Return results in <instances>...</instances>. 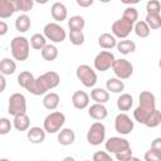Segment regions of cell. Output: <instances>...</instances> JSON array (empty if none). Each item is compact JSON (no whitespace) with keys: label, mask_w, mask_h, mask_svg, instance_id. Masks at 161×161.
Listing matches in <instances>:
<instances>
[{"label":"cell","mask_w":161,"mask_h":161,"mask_svg":"<svg viewBox=\"0 0 161 161\" xmlns=\"http://www.w3.org/2000/svg\"><path fill=\"white\" fill-rule=\"evenodd\" d=\"M125 4H136V3H138V0H132V1H123Z\"/></svg>","instance_id":"obj_51"},{"label":"cell","mask_w":161,"mask_h":161,"mask_svg":"<svg viewBox=\"0 0 161 161\" xmlns=\"http://www.w3.org/2000/svg\"><path fill=\"white\" fill-rule=\"evenodd\" d=\"M161 4L158 0H150L146 4V11L147 14H160Z\"/></svg>","instance_id":"obj_41"},{"label":"cell","mask_w":161,"mask_h":161,"mask_svg":"<svg viewBox=\"0 0 161 161\" xmlns=\"http://www.w3.org/2000/svg\"><path fill=\"white\" fill-rule=\"evenodd\" d=\"M84 25H86V21L80 15H73L68 20V28L69 30H73V31H82Z\"/></svg>","instance_id":"obj_31"},{"label":"cell","mask_w":161,"mask_h":161,"mask_svg":"<svg viewBox=\"0 0 161 161\" xmlns=\"http://www.w3.org/2000/svg\"><path fill=\"white\" fill-rule=\"evenodd\" d=\"M16 70V63L11 58H4L0 60V74L10 75Z\"/></svg>","instance_id":"obj_23"},{"label":"cell","mask_w":161,"mask_h":161,"mask_svg":"<svg viewBox=\"0 0 161 161\" xmlns=\"http://www.w3.org/2000/svg\"><path fill=\"white\" fill-rule=\"evenodd\" d=\"M39 78L42 79L43 84L45 86V88L49 91V89H53L55 87H58L59 82H60V77L57 72H45L43 73L42 75H39Z\"/></svg>","instance_id":"obj_14"},{"label":"cell","mask_w":161,"mask_h":161,"mask_svg":"<svg viewBox=\"0 0 161 161\" xmlns=\"http://www.w3.org/2000/svg\"><path fill=\"white\" fill-rule=\"evenodd\" d=\"M117 44L116 38L109 33H103L98 36V45L103 49H112Z\"/></svg>","instance_id":"obj_25"},{"label":"cell","mask_w":161,"mask_h":161,"mask_svg":"<svg viewBox=\"0 0 161 161\" xmlns=\"http://www.w3.org/2000/svg\"><path fill=\"white\" fill-rule=\"evenodd\" d=\"M75 75L80 80V83L87 88H92L97 83V73L93 68L87 64H80L75 70Z\"/></svg>","instance_id":"obj_3"},{"label":"cell","mask_w":161,"mask_h":161,"mask_svg":"<svg viewBox=\"0 0 161 161\" xmlns=\"http://www.w3.org/2000/svg\"><path fill=\"white\" fill-rule=\"evenodd\" d=\"M140 107L141 108H145L147 111H153L156 108V98H155V94L148 92V91H142L140 93Z\"/></svg>","instance_id":"obj_12"},{"label":"cell","mask_w":161,"mask_h":161,"mask_svg":"<svg viewBox=\"0 0 161 161\" xmlns=\"http://www.w3.org/2000/svg\"><path fill=\"white\" fill-rule=\"evenodd\" d=\"M8 30H9L8 24L4 20H0V36H4L8 33Z\"/></svg>","instance_id":"obj_47"},{"label":"cell","mask_w":161,"mask_h":161,"mask_svg":"<svg viewBox=\"0 0 161 161\" xmlns=\"http://www.w3.org/2000/svg\"><path fill=\"white\" fill-rule=\"evenodd\" d=\"M62 161H75V158H74V157H72V156H65Z\"/></svg>","instance_id":"obj_50"},{"label":"cell","mask_w":161,"mask_h":161,"mask_svg":"<svg viewBox=\"0 0 161 161\" xmlns=\"http://www.w3.org/2000/svg\"><path fill=\"white\" fill-rule=\"evenodd\" d=\"M125 89V83L123 80L118 79V78H108L106 82V91L109 93H121Z\"/></svg>","instance_id":"obj_27"},{"label":"cell","mask_w":161,"mask_h":161,"mask_svg":"<svg viewBox=\"0 0 161 161\" xmlns=\"http://www.w3.org/2000/svg\"><path fill=\"white\" fill-rule=\"evenodd\" d=\"M8 112L10 116L15 117L26 112V99L21 93H14L9 97Z\"/></svg>","instance_id":"obj_5"},{"label":"cell","mask_w":161,"mask_h":161,"mask_svg":"<svg viewBox=\"0 0 161 161\" xmlns=\"http://www.w3.org/2000/svg\"><path fill=\"white\" fill-rule=\"evenodd\" d=\"M69 40L73 45H82L84 43V34L83 31H73V30H69Z\"/></svg>","instance_id":"obj_39"},{"label":"cell","mask_w":161,"mask_h":161,"mask_svg":"<svg viewBox=\"0 0 161 161\" xmlns=\"http://www.w3.org/2000/svg\"><path fill=\"white\" fill-rule=\"evenodd\" d=\"M29 44L31 45L33 49H35V50H42V49L47 45V39H45V36H44L43 34L35 33V34L31 35Z\"/></svg>","instance_id":"obj_32"},{"label":"cell","mask_w":161,"mask_h":161,"mask_svg":"<svg viewBox=\"0 0 161 161\" xmlns=\"http://www.w3.org/2000/svg\"><path fill=\"white\" fill-rule=\"evenodd\" d=\"M43 35L45 39L53 42V43H62L67 38L65 30L58 24V23H48L45 24L43 29Z\"/></svg>","instance_id":"obj_4"},{"label":"cell","mask_w":161,"mask_h":161,"mask_svg":"<svg viewBox=\"0 0 161 161\" xmlns=\"http://www.w3.org/2000/svg\"><path fill=\"white\" fill-rule=\"evenodd\" d=\"M40 52H42V58L47 62H53L58 58V48L54 44H47Z\"/></svg>","instance_id":"obj_30"},{"label":"cell","mask_w":161,"mask_h":161,"mask_svg":"<svg viewBox=\"0 0 161 161\" xmlns=\"http://www.w3.org/2000/svg\"><path fill=\"white\" fill-rule=\"evenodd\" d=\"M0 161H10L9 158H0Z\"/></svg>","instance_id":"obj_53"},{"label":"cell","mask_w":161,"mask_h":161,"mask_svg":"<svg viewBox=\"0 0 161 161\" xmlns=\"http://www.w3.org/2000/svg\"><path fill=\"white\" fill-rule=\"evenodd\" d=\"M91 98H92L96 103L104 104V103L109 99V93H108L104 88H93V89L91 91Z\"/></svg>","instance_id":"obj_28"},{"label":"cell","mask_w":161,"mask_h":161,"mask_svg":"<svg viewBox=\"0 0 161 161\" xmlns=\"http://www.w3.org/2000/svg\"><path fill=\"white\" fill-rule=\"evenodd\" d=\"M151 150L161 152V137H156L151 143Z\"/></svg>","instance_id":"obj_46"},{"label":"cell","mask_w":161,"mask_h":161,"mask_svg":"<svg viewBox=\"0 0 161 161\" xmlns=\"http://www.w3.org/2000/svg\"><path fill=\"white\" fill-rule=\"evenodd\" d=\"M145 161H161V152H157L150 148L145 153Z\"/></svg>","instance_id":"obj_43"},{"label":"cell","mask_w":161,"mask_h":161,"mask_svg":"<svg viewBox=\"0 0 161 161\" xmlns=\"http://www.w3.org/2000/svg\"><path fill=\"white\" fill-rule=\"evenodd\" d=\"M112 35L114 38H119V39H126L130 33L133 30V23H131L130 20L125 19V18H119L118 20H116L112 24Z\"/></svg>","instance_id":"obj_8"},{"label":"cell","mask_w":161,"mask_h":161,"mask_svg":"<svg viewBox=\"0 0 161 161\" xmlns=\"http://www.w3.org/2000/svg\"><path fill=\"white\" fill-rule=\"evenodd\" d=\"M13 127V123L6 117L0 118V135H8Z\"/></svg>","instance_id":"obj_42"},{"label":"cell","mask_w":161,"mask_h":161,"mask_svg":"<svg viewBox=\"0 0 161 161\" xmlns=\"http://www.w3.org/2000/svg\"><path fill=\"white\" fill-rule=\"evenodd\" d=\"M135 123L131 117L126 113H118L114 118V130L119 135H128L133 131Z\"/></svg>","instance_id":"obj_10"},{"label":"cell","mask_w":161,"mask_h":161,"mask_svg":"<svg viewBox=\"0 0 161 161\" xmlns=\"http://www.w3.org/2000/svg\"><path fill=\"white\" fill-rule=\"evenodd\" d=\"M13 126L16 131H28L30 128V118L28 117L26 113H23V114H19V116H15L14 117V121H13Z\"/></svg>","instance_id":"obj_19"},{"label":"cell","mask_w":161,"mask_h":161,"mask_svg":"<svg viewBox=\"0 0 161 161\" xmlns=\"http://www.w3.org/2000/svg\"><path fill=\"white\" fill-rule=\"evenodd\" d=\"M147 26L150 28V30H156L161 28V15L160 14H146V18L143 20Z\"/></svg>","instance_id":"obj_34"},{"label":"cell","mask_w":161,"mask_h":161,"mask_svg":"<svg viewBox=\"0 0 161 161\" xmlns=\"http://www.w3.org/2000/svg\"><path fill=\"white\" fill-rule=\"evenodd\" d=\"M127 161H141V160H140V158H137V157H133V156H132V157H131V158H128Z\"/></svg>","instance_id":"obj_52"},{"label":"cell","mask_w":161,"mask_h":161,"mask_svg":"<svg viewBox=\"0 0 161 161\" xmlns=\"http://www.w3.org/2000/svg\"><path fill=\"white\" fill-rule=\"evenodd\" d=\"M114 155H116V158H117L118 161H127L128 158L132 157V150H131V147H130V148L123 150V151H121V152H118V153H114Z\"/></svg>","instance_id":"obj_45"},{"label":"cell","mask_w":161,"mask_h":161,"mask_svg":"<svg viewBox=\"0 0 161 161\" xmlns=\"http://www.w3.org/2000/svg\"><path fill=\"white\" fill-rule=\"evenodd\" d=\"M10 50L11 55L15 60L24 62L29 57V50H30V44L29 40L25 36H15L10 42Z\"/></svg>","instance_id":"obj_1"},{"label":"cell","mask_w":161,"mask_h":161,"mask_svg":"<svg viewBox=\"0 0 161 161\" xmlns=\"http://www.w3.org/2000/svg\"><path fill=\"white\" fill-rule=\"evenodd\" d=\"M77 4L82 8H88L93 4V0H77Z\"/></svg>","instance_id":"obj_48"},{"label":"cell","mask_w":161,"mask_h":161,"mask_svg":"<svg viewBox=\"0 0 161 161\" xmlns=\"http://www.w3.org/2000/svg\"><path fill=\"white\" fill-rule=\"evenodd\" d=\"M152 113V111H147V109H145V108H141L140 106L133 111V118H135V121H137L138 123H142V125H145V122H146V119L148 118V116Z\"/></svg>","instance_id":"obj_38"},{"label":"cell","mask_w":161,"mask_h":161,"mask_svg":"<svg viewBox=\"0 0 161 161\" xmlns=\"http://www.w3.org/2000/svg\"><path fill=\"white\" fill-rule=\"evenodd\" d=\"M75 133L72 128H62L58 133V142L63 146H69L74 142Z\"/></svg>","instance_id":"obj_18"},{"label":"cell","mask_w":161,"mask_h":161,"mask_svg":"<svg viewBox=\"0 0 161 161\" xmlns=\"http://www.w3.org/2000/svg\"><path fill=\"white\" fill-rule=\"evenodd\" d=\"M15 13V6L13 0H0V18L8 19Z\"/></svg>","instance_id":"obj_24"},{"label":"cell","mask_w":161,"mask_h":161,"mask_svg":"<svg viewBox=\"0 0 161 161\" xmlns=\"http://www.w3.org/2000/svg\"><path fill=\"white\" fill-rule=\"evenodd\" d=\"M111 68H112L116 78H118L121 80L122 79H128L133 73V65L131 64L130 60H127L125 58L114 59Z\"/></svg>","instance_id":"obj_7"},{"label":"cell","mask_w":161,"mask_h":161,"mask_svg":"<svg viewBox=\"0 0 161 161\" xmlns=\"http://www.w3.org/2000/svg\"><path fill=\"white\" fill-rule=\"evenodd\" d=\"M106 138V127L102 122L97 121L91 125L88 132H87V141L89 145L98 146L101 145Z\"/></svg>","instance_id":"obj_6"},{"label":"cell","mask_w":161,"mask_h":161,"mask_svg":"<svg viewBox=\"0 0 161 161\" xmlns=\"http://www.w3.org/2000/svg\"><path fill=\"white\" fill-rule=\"evenodd\" d=\"M33 80H34V75H33L30 72H28V70H24V72H21V73L18 75V84H19L20 87L25 88V89L31 84Z\"/></svg>","instance_id":"obj_36"},{"label":"cell","mask_w":161,"mask_h":161,"mask_svg":"<svg viewBox=\"0 0 161 161\" xmlns=\"http://www.w3.org/2000/svg\"><path fill=\"white\" fill-rule=\"evenodd\" d=\"M59 94L55 93V92H50V93H47L43 98V106L44 108L49 109V111H54L58 106H59Z\"/></svg>","instance_id":"obj_20"},{"label":"cell","mask_w":161,"mask_h":161,"mask_svg":"<svg viewBox=\"0 0 161 161\" xmlns=\"http://www.w3.org/2000/svg\"><path fill=\"white\" fill-rule=\"evenodd\" d=\"M116 47H117V50L121 54H123V55L131 54V53H133L136 50V43L132 42V40H130V39H122V40H119L116 44Z\"/></svg>","instance_id":"obj_26"},{"label":"cell","mask_w":161,"mask_h":161,"mask_svg":"<svg viewBox=\"0 0 161 161\" xmlns=\"http://www.w3.org/2000/svg\"><path fill=\"white\" fill-rule=\"evenodd\" d=\"M132 106H133V98L130 93H122L117 98V108L119 111H122V112L130 111Z\"/></svg>","instance_id":"obj_22"},{"label":"cell","mask_w":161,"mask_h":161,"mask_svg":"<svg viewBox=\"0 0 161 161\" xmlns=\"http://www.w3.org/2000/svg\"><path fill=\"white\" fill-rule=\"evenodd\" d=\"M88 114H89L91 118H93V119L101 122L102 119H104V118L107 117L108 111H107V108L104 107V104L94 103V104H92V106L89 107V109H88Z\"/></svg>","instance_id":"obj_15"},{"label":"cell","mask_w":161,"mask_h":161,"mask_svg":"<svg viewBox=\"0 0 161 161\" xmlns=\"http://www.w3.org/2000/svg\"><path fill=\"white\" fill-rule=\"evenodd\" d=\"M26 91L34 96H43V94H47L48 89L45 88V86L43 84L42 79L38 77V78H34V80L31 82V84L26 88Z\"/></svg>","instance_id":"obj_21"},{"label":"cell","mask_w":161,"mask_h":161,"mask_svg":"<svg viewBox=\"0 0 161 161\" xmlns=\"http://www.w3.org/2000/svg\"><path fill=\"white\" fill-rule=\"evenodd\" d=\"M65 123V116L60 111H54L49 113L43 122V128L48 133H57L62 130Z\"/></svg>","instance_id":"obj_2"},{"label":"cell","mask_w":161,"mask_h":161,"mask_svg":"<svg viewBox=\"0 0 161 161\" xmlns=\"http://www.w3.org/2000/svg\"><path fill=\"white\" fill-rule=\"evenodd\" d=\"M30 25H31V20L26 14L19 15L15 20V29L20 33H26L30 29Z\"/></svg>","instance_id":"obj_29"},{"label":"cell","mask_w":161,"mask_h":161,"mask_svg":"<svg viewBox=\"0 0 161 161\" xmlns=\"http://www.w3.org/2000/svg\"><path fill=\"white\" fill-rule=\"evenodd\" d=\"M26 137L28 140L31 142V143H42L44 140H45V131L44 128L42 127H38V126H34V127H30L28 130V133H26Z\"/></svg>","instance_id":"obj_17"},{"label":"cell","mask_w":161,"mask_h":161,"mask_svg":"<svg viewBox=\"0 0 161 161\" xmlns=\"http://www.w3.org/2000/svg\"><path fill=\"white\" fill-rule=\"evenodd\" d=\"M133 30H135V33L138 38H147L151 33L150 28L147 26V24L143 20H137L133 24Z\"/></svg>","instance_id":"obj_33"},{"label":"cell","mask_w":161,"mask_h":161,"mask_svg":"<svg viewBox=\"0 0 161 161\" xmlns=\"http://www.w3.org/2000/svg\"><path fill=\"white\" fill-rule=\"evenodd\" d=\"M42 161H47V160H42Z\"/></svg>","instance_id":"obj_54"},{"label":"cell","mask_w":161,"mask_h":161,"mask_svg":"<svg viewBox=\"0 0 161 161\" xmlns=\"http://www.w3.org/2000/svg\"><path fill=\"white\" fill-rule=\"evenodd\" d=\"M84 161H89V160H84Z\"/></svg>","instance_id":"obj_55"},{"label":"cell","mask_w":161,"mask_h":161,"mask_svg":"<svg viewBox=\"0 0 161 161\" xmlns=\"http://www.w3.org/2000/svg\"><path fill=\"white\" fill-rule=\"evenodd\" d=\"M72 104L77 109H84L89 104V96L84 91H75L72 96Z\"/></svg>","instance_id":"obj_13"},{"label":"cell","mask_w":161,"mask_h":161,"mask_svg":"<svg viewBox=\"0 0 161 161\" xmlns=\"http://www.w3.org/2000/svg\"><path fill=\"white\" fill-rule=\"evenodd\" d=\"M93 161H113V158L106 151H97L93 155Z\"/></svg>","instance_id":"obj_44"},{"label":"cell","mask_w":161,"mask_h":161,"mask_svg":"<svg viewBox=\"0 0 161 161\" xmlns=\"http://www.w3.org/2000/svg\"><path fill=\"white\" fill-rule=\"evenodd\" d=\"M6 88V79L3 74H0V93H3Z\"/></svg>","instance_id":"obj_49"},{"label":"cell","mask_w":161,"mask_h":161,"mask_svg":"<svg viewBox=\"0 0 161 161\" xmlns=\"http://www.w3.org/2000/svg\"><path fill=\"white\" fill-rule=\"evenodd\" d=\"M122 18H125V19H127V20H130L131 23L135 24V23L137 21V19H138V11H137L136 8L128 6V8L125 9V11H123V14H122Z\"/></svg>","instance_id":"obj_40"},{"label":"cell","mask_w":161,"mask_h":161,"mask_svg":"<svg viewBox=\"0 0 161 161\" xmlns=\"http://www.w3.org/2000/svg\"><path fill=\"white\" fill-rule=\"evenodd\" d=\"M160 123H161V112L157 108H155L152 111V113L148 116V118L146 119L145 126H147L150 128H155V127L160 126Z\"/></svg>","instance_id":"obj_35"},{"label":"cell","mask_w":161,"mask_h":161,"mask_svg":"<svg viewBox=\"0 0 161 161\" xmlns=\"http://www.w3.org/2000/svg\"><path fill=\"white\" fill-rule=\"evenodd\" d=\"M114 59H116V58H114V55H113L112 52L102 50V52H99V53L96 55V58H94V60H93L94 69H96V70H99V72H106V70H108V69L112 67Z\"/></svg>","instance_id":"obj_9"},{"label":"cell","mask_w":161,"mask_h":161,"mask_svg":"<svg viewBox=\"0 0 161 161\" xmlns=\"http://www.w3.org/2000/svg\"><path fill=\"white\" fill-rule=\"evenodd\" d=\"M104 147H106V152L108 153H118L123 150H127L130 148V142L126 140V138H122V137H109L106 143H104Z\"/></svg>","instance_id":"obj_11"},{"label":"cell","mask_w":161,"mask_h":161,"mask_svg":"<svg viewBox=\"0 0 161 161\" xmlns=\"http://www.w3.org/2000/svg\"><path fill=\"white\" fill-rule=\"evenodd\" d=\"M50 14H52V16H53L54 20L62 23L63 20L67 19L68 11H67V8H65V5H64L63 3L57 1V3H54V4L52 5V8H50Z\"/></svg>","instance_id":"obj_16"},{"label":"cell","mask_w":161,"mask_h":161,"mask_svg":"<svg viewBox=\"0 0 161 161\" xmlns=\"http://www.w3.org/2000/svg\"><path fill=\"white\" fill-rule=\"evenodd\" d=\"M14 1V6H15V11H30L34 6V1L33 0H13Z\"/></svg>","instance_id":"obj_37"}]
</instances>
